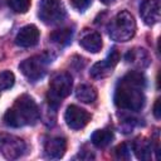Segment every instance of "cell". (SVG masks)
<instances>
[{
  "mask_svg": "<svg viewBox=\"0 0 161 161\" xmlns=\"http://www.w3.org/2000/svg\"><path fill=\"white\" fill-rule=\"evenodd\" d=\"M72 75L69 73H58L55 74L50 83H49V91H48V102L54 108L58 107L62 103V99L65 98L72 89Z\"/></svg>",
  "mask_w": 161,
  "mask_h": 161,
  "instance_id": "4",
  "label": "cell"
},
{
  "mask_svg": "<svg viewBox=\"0 0 161 161\" xmlns=\"http://www.w3.org/2000/svg\"><path fill=\"white\" fill-rule=\"evenodd\" d=\"M40 118L39 108L35 101L28 96H20L14 106L4 114V122L10 127H23L25 125H35Z\"/></svg>",
  "mask_w": 161,
  "mask_h": 161,
  "instance_id": "2",
  "label": "cell"
},
{
  "mask_svg": "<svg viewBox=\"0 0 161 161\" xmlns=\"http://www.w3.org/2000/svg\"><path fill=\"white\" fill-rule=\"evenodd\" d=\"M119 58H121V55H119V52L117 50V49H112L111 52H109V54L107 55V58H106V60L108 62V64L109 65H112L113 68L117 65V63H118V60H119Z\"/></svg>",
  "mask_w": 161,
  "mask_h": 161,
  "instance_id": "22",
  "label": "cell"
},
{
  "mask_svg": "<svg viewBox=\"0 0 161 161\" xmlns=\"http://www.w3.org/2000/svg\"><path fill=\"white\" fill-rule=\"evenodd\" d=\"M153 116L158 119L160 118V116H161V111H160V99L157 98L156 99V102H155V104H153Z\"/></svg>",
  "mask_w": 161,
  "mask_h": 161,
  "instance_id": "24",
  "label": "cell"
},
{
  "mask_svg": "<svg viewBox=\"0 0 161 161\" xmlns=\"http://www.w3.org/2000/svg\"><path fill=\"white\" fill-rule=\"evenodd\" d=\"M108 35L116 42H127L136 33V21L133 16L123 10L116 14L108 24Z\"/></svg>",
  "mask_w": 161,
  "mask_h": 161,
  "instance_id": "3",
  "label": "cell"
},
{
  "mask_svg": "<svg viewBox=\"0 0 161 161\" xmlns=\"http://www.w3.org/2000/svg\"><path fill=\"white\" fill-rule=\"evenodd\" d=\"M75 97L83 103H93L97 99V91L89 84H80L75 89Z\"/></svg>",
  "mask_w": 161,
  "mask_h": 161,
  "instance_id": "15",
  "label": "cell"
},
{
  "mask_svg": "<svg viewBox=\"0 0 161 161\" xmlns=\"http://www.w3.org/2000/svg\"><path fill=\"white\" fill-rule=\"evenodd\" d=\"M25 148H26L25 142L21 138L8 133L0 135V152L5 158L8 160L19 158L24 153Z\"/></svg>",
  "mask_w": 161,
  "mask_h": 161,
  "instance_id": "7",
  "label": "cell"
},
{
  "mask_svg": "<svg viewBox=\"0 0 161 161\" xmlns=\"http://www.w3.org/2000/svg\"><path fill=\"white\" fill-rule=\"evenodd\" d=\"M49 62H52L50 55H48V53H44L42 55H34L23 60L19 64V69L29 80L35 82L45 74V68Z\"/></svg>",
  "mask_w": 161,
  "mask_h": 161,
  "instance_id": "6",
  "label": "cell"
},
{
  "mask_svg": "<svg viewBox=\"0 0 161 161\" xmlns=\"http://www.w3.org/2000/svg\"><path fill=\"white\" fill-rule=\"evenodd\" d=\"M161 6L158 0H145L140 6V15L147 25L158 23L161 16Z\"/></svg>",
  "mask_w": 161,
  "mask_h": 161,
  "instance_id": "9",
  "label": "cell"
},
{
  "mask_svg": "<svg viewBox=\"0 0 161 161\" xmlns=\"http://www.w3.org/2000/svg\"><path fill=\"white\" fill-rule=\"evenodd\" d=\"M39 35H40V33H39V30H38V28L35 25H33V24L25 25L16 34L15 44L21 47V48L34 47L39 40Z\"/></svg>",
  "mask_w": 161,
  "mask_h": 161,
  "instance_id": "10",
  "label": "cell"
},
{
  "mask_svg": "<svg viewBox=\"0 0 161 161\" xmlns=\"http://www.w3.org/2000/svg\"><path fill=\"white\" fill-rule=\"evenodd\" d=\"M15 82V75L10 70H4L0 73V92L9 89L14 86Z\"/></svg>",
  "mask_w": 161,
  "mask_h": 161,
  "instance_id": "19",
  "label": "cell"
},
{
  "mask_svg": "<svg viewBox=\"0 0 161 161\" xmlns=\"http://www.w3.org/2000/svg\"><path fill=\"white\" fill-rule=\"evenodd\" d=\"M146 79L140 72L127 73L118 83L114 92V104L128 111H140L145 104L143 89Z\"/></svg>",
  "mask_w": 161,
  "mask_h": 161,
  "instance_id": "1",
  "label": "cell"
},
{
  "mask_svg": "<svg viewBox=\"0 0 161 161\" xmlns=\"http://www.w3.org/2000/svg\"><path fill=\"white\" fill-rule=\"evenodd\" d=\"M112 140H113V133L109 130H97L91 136L92 143L99 148L108 146L112 142Z\"/></svg>",
  "mask_w": 161,
  "mask_h": 161,
  "instance_id": "17",
  "label": "cell"
},
{
  "mask_svg": "<svg viewBox=\"0 0 161 161\" xmlns=\"http://www.w3.org/2000/svg\"><path fill=\"white\" fill-rule=\"evenodd\" d=\"M79 44L83 49H86L87 52L91 53H98L102 49V38L98 33L92 31V33H87L84 34L80 40Z\"/></svg>",
  "mask_w": 161,
  "mask_h": 161,
  "instance_id": "12",
  "label": "cell"
},
{
  "mask_svg": "<svg viewBox=\"0 0 161 161\" xmlns=\"http://www.w3.org/2000/svg\"><path fill=\"white\" fill-rule=\"evenodd\" d=\"M125 58H126V62L132 63L133 65H136L138 68L147 67L150 63V57H148L147 52L142 48H135V49L130 50Z\"/></svg>",
  "mask_w": 161,
  "mask_h": 161,
  "instance_id": "14",
  "label": "cell"
},
{
  "mask_svg": "<svg viewBox=\"0 0 161 161\" xmlns=\"http://www.w3.org/2000/svg\"><path fill=\"white\" fill-rule=\"evenodd\" d=\"M132 150L138 160H150L152 153V143L150 140L140 137L133 142Z\"/></svg>",
  "mask_w": 161,
  "mask_h": 161,
  "instance_id": "13",
  "label": "cell"
},
{
  "mask_svg": "<svg viewBox=\"0 0 161 161\" xmlns=\"http://www.w3.org/2000/svg\"><path fill=\"white\" fill-rule=\"evenodd\" d=\"M9 8L19 14H24L30 8V0H8Z\"/></svg>",
  "mask_w": 161,
  "mask_h": 161,
  "instance_id": "20",
  "label": "cell"
},
{
  "mask_svg": "<svg viewBox=\"0 0 161 161\" xmlns=\"http://www.w3.org/2000/svg\"><path fill=\"white\" fill-rule=\"evenodd\" d=\"M102 4H104V5H111V4H113L116 0H99Z\"/></svg>",
  "mask_w": 161,
  "mask_h": 161,
  "instance_id": "25",
  "label": "cell"
},
{
  "mask_svg": "<svg viewBox=\"0 0 161 161\" xmlns=\"http://www.w3.org/2000/svg\"><path fill=\"white\" fill-rule=\"evenodd\" d=\"M45 153L52 158H60L67 150V141L64 137H53L45 142Z\"/></svg>",
  "mask_w": 161,
  "mask_h": 161,
  "instance_id": "11",
  "label": "cell"
},
{
  "mask_svg": "<svg viewBox=\"0 0 161 161\" xmlns=\"http://www.w3.org/2000/svg\"><path fill=\"white\" fill-rule=\"evenodd\" d=\"M114 153H116V157L119 160H128L130 158V150H128L126 143H121L119 146H117Z\"/></svg>",
  "mask_w": 161,
  "mask_h": 161,
  "instance_id": "21",
  "label": "cell"
},
{
  "mask_svg": "<svg viewBox=\"0 0 161 161\" xmlns=\"http://www.w3.org/2000/svg\"><path fill=\"white\" fill-rule=\"evenodd\" d=\"M72 38H73V30L69 29V28H63V29H57L54 30L50 35H49V39L60 45V47H65L68 45L70 42H72Z\"/></svg>",
  "mask_w": 161,
  "mask_h": 161,
  "instance_id": "16",
  "label": "cell"
},
{
  "mask_svg": "<svg viewBox=\"0 0 161 161\" xmlns=\"http://www.w3.org/2000/svg\"><path fill=\"white\" fill-rule=\"evenodd\" d=\"M92 0H70V4L74 9H77L78 11H84L89 5H91Z\"/></svg>",
  "mask_w": 161,
  "mask_h": 161,
  "instance_id": "23",
  "label": "cell"
},
{
  "mask_svg": "<svg viewBox=\"0 0 161 161\" xmlns=\"http://www.w3.org/2000/svg\"><path fill=\"white\" fill-rule=\"evenodd\" d=\"M38 16L44 24L54 25L65 18V8L62 0H40Z\"/></svg>",
  "mask_w": 161,
  "mask_h": 161,
  "instance_id": "5",
  "label": "cell"
},
{
  "mask_svg": "<svg viewBox=\"0 0 161 161\" xmlns=\"http://www.w3.org/2000/svg\"><path fill=\"white\" fill-rule=\"evenodd\" d=\"M112 69H113V67L109 65L108 62L104 59V60H101V62H97L96 64H93V67L91 68L89 74L94 79H101V78H104L108 74H111Z\"/></svg>",
  "mask_w": 161,
  "mask_h": 161,
  "instance_id": "18",
  "label": "cell"
},
{
  "mask_svg": "<svg viewBox=\"0 0 161 161\" xmlns=\"http://www.w3.org/2000/svg\"><path fill=\"white\" fill-rule=\"evenodd\" d=\"M89 119H91V114L86 109H83L75 104L68 106V108L64 113V121H65L67 126L70 127L72 130L83 128L89 122Z\"/></svg>",
  "mask_w": 161,
  "mask_h": 161,
  "instance_id": "8",
  "label": "cell"
}]
</instances>
